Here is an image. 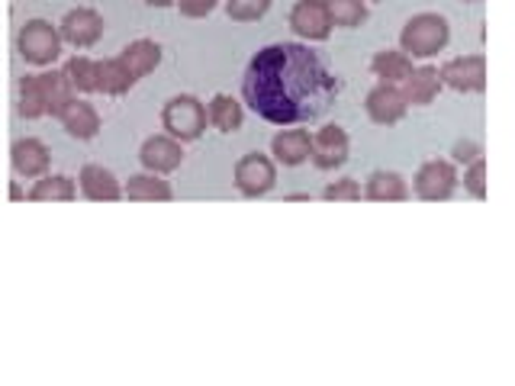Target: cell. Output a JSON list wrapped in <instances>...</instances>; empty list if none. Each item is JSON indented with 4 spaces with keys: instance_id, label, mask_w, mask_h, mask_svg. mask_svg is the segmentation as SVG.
Wrapping results in <instances>:
<instances>
[{
    "instance_id": "obj_29",
    "label": "cell",
    "mask_w": 515,
    "mask_h": 386,
    "mask_svg": "<svg viewBox=\"0 0 515 386\" xmlns=\"http://www.w3.org/2000/svg\"><path fill=\"white\" fill-rule=\"evenodd\" d=\"M271 7V0H226V13L239 23H251V20H261Z\"/></svg>"
},
{
    "instance_id": "obj_11",
    "label": "cell",
    "mask_w": 515,
    "mask_h": 386,
    "mask_svg": "<svg viewBox=\"0 0 515 386\" xmlns=\"http://www.w3.org/2000/svg\"><path fill=\"white\" fill-rule=\"evenodd\" d=\"M364 107H367V116L374 119V123H380V126H393V123H399L409 110L406 97H403V90H399L397 84H377L374 90L367 94Z\"/></svg>"
},
{
    "instance_id": "obj_20",
    "label": "cell",
    "mask_w": 515,
    "mask_h": 386,
    "mask_svg": "<svg viewBox=\"0 0 515 386\" xmlns=\"http://www.w3.org/2000/svg\"><path fill=\"white\" fill-rule=\"evenodd\" d=\"M119 58H123V64L129 68V74L139 81L158 68V62H161V46L152 39H135L123 48V56Z\"/></svg>"
},
{
    "instance_id": "obj_1",
    "label": "cell",
    "mask_w": 515,
    "mask_h": 386,
    "mask_svg": "<svg viewBox=\"0 0 515 386\" xmlns=\"http://www.w3.org/2000/svg\"><path fill=\"white\" fill-rule=\"evenodd\" d=\"M242 97L274 126L312 123L336 103L338 78L310 46L274 42L258 48L242 74Z\"/></svg>"
},
{
    "instance_id": "obj_24",
    "label": "cell",
    "mask_w": 515,
    "mask_h": 386,
    "mask_svg": "<svg viewBox=\"0 0 515 386\" xmlns=\"http://www.w3.org/2000/svg\"><path fill=\"white\" fill-rule=\"evenodd\" d=\"M206 119H210L216 129H223V133H235V129H242L245 123L242 103L229 94H216L210 100V107H206Z\"/></svg>"
},
{
    "instance_id": "obj_33",
    "label": "cell",
    "mask_w": 515,
    "mask_h": 386,
    "mask_svg": "<svg viewBox=\"0 0 515 386\" xmlns=\"http://www.w3.org/2000/svg\"><path fill=\"white\" fill-rule=\"evenodd\" d=\"M480 158V145L476 142H458L454 145V161H461V165H470Z\"/></svg>"
},
{
    "instance_id": "obj_34",
    "label": "cell",
    "mask_w": 515,
    "mask_h": 386,
    "mask_svg": "<svg viewBox=\"0 0 515 386\" xmlns=\"http://www.w3.org/2000/svg\"><path fill=\"white\" fill-rule=\"evenodd\" d=\"M23 197H26L23 187H20V184H13V187H10V200H13V203H16V200H23Z\"/></svg>"
},
{
    "instance_id": "obj_19",
    "label": "cell",
    "mask_w": 515,
    "mask_h": 386,
    "mask_svg": "<svg viewBox=\"0 0 515 386\" xmlns=\"http://www.w3.org/2000/svg\"><path fill=\"white\" fill-rule=\"evenodd\" d=\"M39 81H42V90H46V110L52 113V116H62L71 103L78 100V90L71 87L65 68H62V72H55V68H52V72H42Z\"/></svg>"
},
{
    "instance_id": "obj_4",
    "label": "cell",
    "mask_w": 515,
    "mask_h": 386,
    "mask_svg": "<svg viewBox=\"0 0 515 386\" xmlns=\"http://www.w3.org/2000/svg\"><path fill=\"white\" fill-rule=\"evenodd\" d=\"M16 48L23 62L30 64H52L55 58L62 56V36L58 26H52L48 20H30L16 36Z\"/></svg>"
},
{
    "instance_id": "obj_10",
    "label": "cell",
    "mask_w": 515,
    "mask_h": 386,
    "mask_svg": "<svg viewBox=\"0 0 515 386\" xmlns=\"http://www.w3.org/2000/svg\"><path fill=\"white\" fill-rule=\"evenodd\" d=\"M310 158L319 171H332V167L345 165L348 161V133L342 126H322L312 135Z\"/></svg>"
},
{
    "instance_id": "obj_14",
    "label": "cell",
    "mask_w": 515,
    "mask_h": 386,
    "mask_svg": "<svg viewBox=\"0 0 515 386\" xmlns=\"http://www.w3.org/2000/svg\"><path fill=\"white\" fill-rule=\"evenodd\" d=\"M13 171L20 177H42L48 171V149L39 142V139H20L13 142Z\"/></svg>"
},
{
    "instance_id": "obj_22",
    "label": "cell",
    "mask_w": 515,
    "mask_h": 386,
    "mask_svg": "<svg viewBox=\"0 0 515 386\" xmlns=\"http://www.w3.org/2000/svg\"><path fill=\"white\" fill-rule=\"evenodd\" d=\"M133 84H135V78L129 74V68H126L119 56L97 62V90H100V94L119 97V94H126Z\"/></svg>"
},
{
    "instance_id": "obj_16",
    "label": "cell",
    "mask_w": 515,
    "mask_h": 386,
    "mask_svg": "<svg viewBox=\"0 0 515 386\" xmlns=\"http://www.w3.org/2000/svg\"><path fill=\"white\" fill-rule=\"evenodd\" d=\"M310 145H312V135L306 129H287V133H277L271 142L274 158L287 167H297L303 165L310 158Z\"/></svg>"
},
{
    "instance_id": "obj_13",
    "label": "cell",
    "mask_w": 515,
    "mask_h": 386,
    "mask_svg": "<svg viewBox=\"0 0 515 386\" xmlns=\"http://www.w3.org/2000/svg\"><path fill=\"white\" fill-rule=\"evenodd\" d=\"M81 193L87 200H97V203H113V200L123 197V187H119L117 174L107 171L103 165H84L81 167Z\"/></svg>"
},
{
    "instance_id": "obj_12",
    "label": "cell",
    "mask_w": 515,
    "mask_h": 386,
    "mask_svg": "<svg viewBox=\"0 0 515 386\" xmlns=\"http://www.w3.org/2000/svg\"><path fill=\"white\" fill-rule=\"evenodd\" d=\"M139 158H142V165H145V171L168 174L180 167L184 149H180V142L171 139V135H152V139H145V145H142Z\"/></svg>"
},
{
    "instance_id": "obj_15",
    "label": "cell",
    "mask_w": 515,
    "mask_h": 386,
    "mask_svg": "<svg viewBox=\"0 0 515 386\" xmlns=\"http://www.w3.org/2000/svg\"><path fill=\"white\" fill-rule=\"evenodd\" d=\"M399 90H403L406 103H413V107H425V103H432L438 97V90H441L438 68H432V64L413 68V74H409V78L399 84Z\"/></svg>"
},
{
    "instance_id": "obj_30",
    "label": "cell",
    "mask_w": 515,
    "mask_h": 386,
    "mask_svg": "<svg viewBox=\"0 0 515 386\" xmlns=\"http://www.w3.org/2000/svg\"><path fill=\"white\" fill-rule=\"evenodd\" d=\"M322 197L328 200V203H354V200H361V184L354 181V177H342V181H332L326 190H322Z\"/></svg>"
},
{
    "instance_id": "obj_2",
    "label": "cell",
    "mask_w": 515,
    "mask_h": 386,
    "mask_svg": "<svg viewBox=\"0 0 515 386\" xmlns=\"http://www.w3.org/2000/svg\"><path fill=\"white\" fill-rule=\"evenodd\" d=\"M451 39V26L441 13H415L403 32H399V48L409 58H432Z\"/></svg>"
},
{
    "instance_id": "obj_17",
    "label": "cell",
    "mask_w": 515,
    "mask_h": 386,
    "mask_svg": "<svg viewBox=\"0 0 515 386\" xmlns=\"http://www.w3.org/2000/svg\"><path fill=\"white\" fill-rule=\"evenodd\" d=\"M364 197L374 200V203L409 200V184L403 181V174H397V171H374L364 184Z\"/></svg>"
},
{
    "instance_id": "obj_28",
    "label": "cell",
    "mask_w": 515,
    "mask_h": 386,
    "mask_svg": "<svg viewBox=\"0 0 515 386\" xmlns=\"http://www.w3.org/2000/svg\"><path fill=\"white\" fill-rule=\"evenodd\" d=\"M326 13L332 26H361L367 20V4L364 0H326Z\"/></svg>"
},
{
    "instance_id": "obj_9",
    "label": "cell",
    "mask_w": 515,
    "mask_h": 386,
    "mask_svg": "<svg viewBox=\"0 0 515 386\" xmlns=\"http://www.w3.org/2000/svg\"><path fill=\"white\" fill-rule=\"evenodd\" d=\"M58 36H62V42H68V46L74 48L94 46L103 36V16L91 7L68 10V13L62 16V23H58Z\"/></svg>"
},
{
    "instance_id": "obj_23",
    "label": "cell",
    "mask_w": 515,
    "mask_h": 386,
    "mask_svg": "<svg viewBox=\"0 0 515 386\" xmlns=\"http://www.w3.org/2000/svg\"><path fill=\"white\" fill-rule=\"evenodd\" d=\"M123 197L129 200H139V203H155V200H171L174 197V190L168 181H161L158 174H135V177H129V184H126L123 190Z\"/></svg>"
},
{
    "instance_id": "obj_25",
    "label": "cell",
    "mask_w": 515,
    "mask_h": 386,
    "mask_svg": "<svg viewBox=\"0 0 515 386\" xmlns=\"http://www.w3.org/2000/svg\"><path fill=\"white\" fill-rule=\"evenodd\" d=\"M74 197H78V187H74V181H71L68 174H42L30 190V200H36V203H42V200L71 203Z\"/></svg>"
},
{
    "instance_id": "obj_32",
    "label": "cell",
    "mask_w": 515,
    "mask_h": 386,
    "mask_svg": "<svg viewBox=\"0 0 515 386\" xmlns=\"http://www.w3.org/2000/svg\"><path fill=\"white\" fill-rule=\"evenodd\" d=\"M216 4L219 0H178V7H180V13L184 16H206V13H213L216 10Z\"/></svg>"
},
{
    "instance_id": "obj_37",
    "label": "cell",
    "mask_w": 515,
    "mask_h": 386,
    "mask_svg": "<svg viewBox=\"0 0 515 386\" xmlns=\"http://www.w3.org/2000/svg\"><path fill=\"white\" fill-rule=\"evenodd\" d=\"M467 4H476V0H467Z\"/></svg>"
},
{
    "instance_id": "obj_31",
    "label": "cell",
    "mask_w": 515,
    "mask_h": 386,
    "mask_svg": "<svg viewBox=\"0 0 515 386\" xmlns=\"http://www.w3.org/2000/svg\"><path fill=\"white\" fill-rule=\"evenodd\" d=\"M464 187H467L470 197H476V200L486 197V161H484V158L470 161L467 174H464Z\"/></svg>"
},
{
    "instance_id": "obj_26",
    "label": "cell",
    "mask_w": 515,
    "mask_h": 386,
    "mask_svg": "<svg viewBox=\"0 0 515 386\" xmlns=\"http://www.w3.org/2000/svg\"><path fill=\"white\" fill-rule=\"evenodd\" d=\"M16 97H20V116L26 119H39L46 116V90H42L39 74H26L16 87Z\"/></svg>"
},
{
    "instance_id": "obj_27",
    "label": "cell",
    "mask_w": 515,
    "mask_h": 386,
    "mask_svg": "<svg viewBox=\"0 0 515 386\" xmlns=\"http://www.w3.org/2000/svg\"><path fill=\"white\" fill-rule=\"evenodd\" d=\"M65 74H68L71 87L78 94H94L97 90V62L87 56H74L68 64H65Z\"/></svg>"
},
{
    "instance_id": "obj_21",
    "label": "cell",
    "mask_w": 515,
    "mask_h": 386,
    "mask_svg": "<svg viewBox=\"0 0 515 386\" xmlns=\"http://www.w3.org/2000/svg\"><path fill=\"white\" fill-rule=\"evenodd\" d=\"M58 119H62V126L68 129L71 139H94L100 133V113L84 100H74Z\"/></svg>"
},
{
    "instance_id": "obj_36",
    "label": "cell",
    "mask_w": 515,
    "mask_h": 386,
    "mask_svg": "<svg viewBox=\"0 0 515 386\" xmlns=\"http://www.w3.org/2000/svg\"><path fill=\"white\" fill-rule=\"evenodd\" d=\"M290 203H297V200H310V193H290Z\"/></svg>"
},
{
    "instance_id": "obj_8",
    "label": "cell",
    "mask_w": 515,
    "mask_h": 386,
    "mask_svg": "<svg viewBox=\"0 0 515 386\" xmlns=\"http://www.w3.org/2000/svg\"><path fill=\"white\" fill-rule=\"evenodd\" d=\"M438 78L441 84L461 90V94H470V90H484L486 87V58L484 56H461L451 58L438 68Z\"/></svg>"
},
{
    "instance_id": "obj_7",
    "label": "cell",
    "mask_w": 515,
    "mask_h": 386,
    "mask_svg": "<svg viewBox=\"0 0 515 386\" xmlns=\"http://www.w3.org/2000/svg\"><path fill=\"white\" fill-rule=\"evenodd\" d=\"M290 30L300 39L326 42L332 36V20L326 13V0H297L290 10Z\"/></svg>"
},
{
    "instance_id": "obj_35",
    "label": "cell",
    "mask_w": 515,
    "mask_h": 386,
    "mask_svg": "<svg viewBox=\"0 0 515 386\" xmlns=\"http://www.w3.org/2000/svg\"><path fill=\"white\" fill-rule=\"evenodd\" d=\"M149 7H171V4H178V0H145Z\"/></svg>"
},
{
    "instance_id": "obj_6",
    "label": "cell",
    "mask_w": 515,
    "mask_h": 386,
    "mask_svg": "<svg viewBox=\"0 0 515 386\" xmlns=\"http://www.w3.org/2000/svg\"><path fill=\"white\" fill-rule=\"evenodd\" d=\"M415 197L429 200V203H438V200H448L458 190V171H454L451 161H441V158H432L425 165L415 171L413 181Z\"/></svg>"
},
{
    "instance_id": "obj_18",
    "label": "cell",
    "mask_w": 515,
    "mask_h": 386,
    "mask_svg": "<svg viewBox=\"0 0 515 386\" xmlns=\"http://www.w3.org/2000/svg\"><path fill=\"white\" fill-rule=\"evenodd\" d=\"M371 72L380 78V84H403V81L413 74V58L403 52V48H383L371 58Z\"/></svg>"
},
{
    "instance_id": "obj_3",
    "label": "cell",
    "mask_w": 515,
    "mask_h": 386,
    "mask_svg": "<svg viewBox=\"0 0 515 386\" xmlns=\"http://www.w3.org/2000/svg\"><path fill=\"white\" fill-rule=\"evenodd\" d=\"M206 123H210V119H206V107L196 100L194 94L171 97L161 110V126L168 129V135L178 139V142H194V139H200V135L206 133Z\"/></svg>"
},
{
    "instance_id": "obj_5",
    "label": "cell",
    "mask_w": 515,
    "mask_h": 386,
    "mask_svg": "<svg viewBox=\"0 0 515 386\" xmlns=\"http://www.w3.org/2000/svg\"><path fill=\"white\" fill-rule=\"evenodd\" d=\"M277 184V167L261 151H249L235 161V187L242 190L245 197H265Z\"/></svg>"
}]
</instances>
